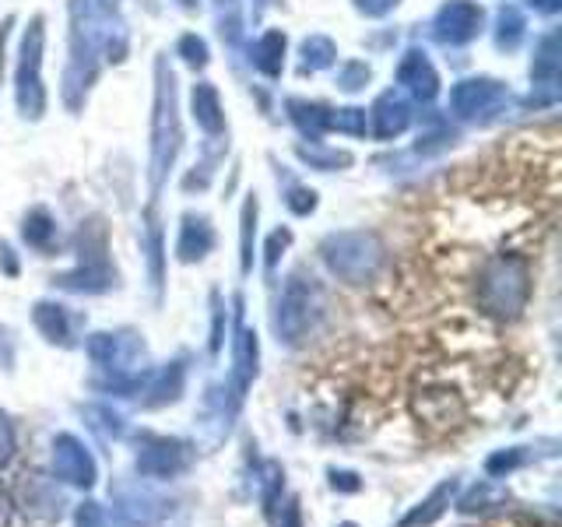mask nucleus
Here are the masks:
<instances>
[{
    "instance_id": "423d86ee",
    "label": "nucleus",
    "mask_w": 562,
    "mask_h": 527,
    "mask_svg": "<svg viewBox=\"0 0 562 527\" xmlns=\"http://www.w3.org/2000/svg\"><path fill=\"white\" fill-rule=\"evenodd\" d=\"M559 450H538V447H506V450H496V453H488L485 457V474L488 479H509L514 471L527 468V464H538L544 461V457H555Z\"/></svg>"
},
{
    "instance_id": "39448f33",
    "label": "nucleus",
    "mask_w": 562,
    "mask_h": 527,
    "mask_svg": "<svg viewBox=\"0 0 562 527\" xmlns=\"http://www.w3.org/2000/svg\"><path fill=\"white\" fill-rule=\"evenodd\" d=\"M457 489H461V479H443V482H439V485L429 492L426 500L415 503V506L408 509V514H404V517L397 520V527H432V524L453 506Z\"/></svg>"
},
{
    "instance_id": "4468645a",
    "label": "nucleus",
    "mask_w": 562,
    "mask_h": 527,
    "mask_svg": "<svg viewBox=\"0 0 562 527\" xmlns=\"http://www.w3.org/2000/svg\"><path fill=\"white\" fill-rule=\"evenodd\" d=\"M330 489L334 492H359L362 489V479L356 471H338V468H330Z\"/></svg>"
},
{
    "instance_id": "f257e3e1",
    "label": "nucleus",
    "mask_w": 562,
    "mask_h": 527,
    "mask_svg": "<svg viewBox=\"0 0 562 527\" xmlns=\"http://www.w3.org/2000/svg\"><path fill=\"white\" fill-rule=\"evenodd\" d=\"M180 500L162 496L148 485L120 482L113 489V517L116 527H176L180 520Z\"/></svg>"
},
{
    "instance_id": "20e7f679",
    "label": "nucleus",
    "mask_w": 562,
    "mask_h": 527,
    "mask_svg": "<svg viewBox=\"0 0 562 527\" xmlns=\"http://www.w3.org/2000/svg\"><path fill=\"white\" fill-rule=\"evenodd\" d=\"M11 503L22 509L25 517L43 520V524L60 520L64 517V506H67L57 479H46V474H35V471L25 474V479L18 482V492H14Z\"/></svg>"
},
{
    "instance_id": "9b49d317",
    "label": "nucleus",
    "mask_w": 562,
    "mask_h": 527,
    "mask_svg": "<svg viewBox=\"0 0 562 527\" xmlns=\"http://www.w3.org/2000/svg\"><path fill=\"white\" fill-rule=\"evenodd\" d=\"M105 524H110V517H105L102 503H95V500H85L75 509V527H105Z\"/></svg>"
},
{
    "instance_id": "9d476101",
    "label": "nucleus",
    "mask_w": 562,
    "mask_h": 527,
    "mask_svg": "<svg viewBox=\"0 0 562 527\" xmlns=\"http://www.w3.org/2000/svg\"><path fill=\"white\" fill-rule=\"evenodd\" d=\"M88 418H99L92 422V429L102 433L105 439H120L123 436V418L110 408H88Z\"/></svg>"
},
{
    "instance_id": "dca6fc26",
    "label": "nucleus",
    "mask_w": 562,
    "mask_h": 527,
    "mask_svg": "<svg viewBox=\"0 0 562 527\" xmlns=\"http://www.w3.org/2000/svg\"><path fill=\"white\" fill-rule=\"evenodd\" d=\"M341 527H359V524H341Z\"/></svg>"
},
{
    "instance_id": "f03ea898",
    "label": "nucleus",
    "mask_w": 562,
    "mask_h": 527,
    "mask_svg": "<svg viewBox=\"0 0 562 527\" xmlns=\"http://www.w3.org/2000/svg\"><path fill=\"white\" fill-rule=\"evenodd\" d=\"M198 461V450L187 439L176 436H158V433H140L137 436V453H134V471L148 482H169L187 474Z\"/></svg>"
},
{
    "instance_id": "2eb2a0df",
    "label": "nucleus",
    "mask_w": 562,
    "mask_h": 527,
    "mask_svg": "<svg viewBox=\"0 0 562 527\" xmlns=\"http://www.w3.org/2000/svg\"><path fill=\"white\" fill-rule=\"evenodd\" d=\"M11 496H8V492L4 489H0V527H8V520H11Z\"/></svg>"
},
{
    "instance_id": "1a4fd4ad",
    "label": "nucleus",
    "mask_w": 562,
    "mask_h": 527,
    "mask_svg": "<svg viewBox=\"0 0 562 527\" xmlns=\"http://www.w3.org/2000/svg\"><path fill=\"white\" fill-rule=\"evenodd\" d=\"M506 500H509V492L496 479H485L479 485H471L464 496L453 500V503H457V509H461V514H488V509L503 506Z\"/></svg>"
},
{
    "instance_id": "0eeeda50",
    "label": "nucleus",
    "mask_w": 562,
    "mask_h": 527,
    "mask_svg": "<svg viewBox=\"0 0 562 527\" xmlns=\"http://www.w3.org/2000/svg\"><path fill=\"white\" fill-rule=\"evenodd\" d=\"M92 359L105 369H131L137 359V341L123 338V334H99L92 341Z\"/></svg>"
},
{
    "instance_id": "f8f14e48",
    "label": "nucleus",
    "mask_w": 562,
    "mask_h": 527,
    "mask_svg": "<svg viewBox=\"0 0 562 527\" xmlns=\"http://www.w3.org/2000/svg\"><path fill=\"white\" fill-rule=\"evenodd\" d=\"M18 453V436L8 415H0V471H4Z\"/></svg>"
},
{
    "instance_id": "6e6552de",
    "label": "nucleus",
    "mask_w": 562,
    "mask_h": 527,
    "mask_svg": "<svg viewBox=\"0 0 562 527\" xmlns=\"http://www.w3.org/2000/svg\"><path fill=\"white\" fill-rule=\"evenodd\" d=\"M254 489L260 496L263 514L274 517L278 514V503H281V492H285V468L278 461H260L254 471Z\"/></svg>"
},
{
    "instance_id": "ddd939ff",
    "label": "nucleus",
    "mask_w": 562,
    "mask_h": 527,
    "mask_svg": "<svg viewBox=\"0 0 562 527\" xmlns=\"http://www.w3.org/2000/svg\"><path fill=\"white\" fill-rule=\"evenodd\" d=\"M274 527H306V520H303V500L289 496L285 506H281V514H274Z\"/></svg>"
},
{
    "instance_id": "7ed1b4c3",
    "label": "nucleus",
    "mask_w": 562,
    "mask_h": 527,
    "mask_svg": "<svg viewBox=\"0 0 562 527\" xmlns=\"http://www.w3.org/2000/svg\"><path fill=\"white\" fill-rule=\"evenodd\" d=\"M53 479L70 489H92L99 482V464L78 436L57 433L53 436Z\"/></svg>"
}]
</instances>
